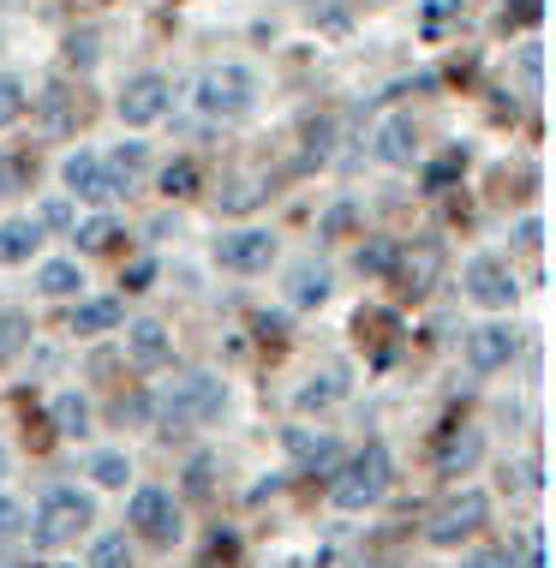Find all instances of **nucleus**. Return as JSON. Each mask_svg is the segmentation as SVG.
Returning <instances> with one entry per match:
<instances>
[{"label": "nucleus", "instance_id": "nucleus-1", "mask_svg": "<svg viewBox=\"0 0 556 568\" xmlns=\"http://www.w3.org/2000/svg\"><path fill=\"white\" fill-rule=\"evenodd\" d=\"M390 479H395L390 449H383V443H365V449L353 455L347 467H335V509H347V515L371 509V503L390 490Z\"/></svg>", "mask_w": 556, "mask_h": 568}, {"label": "nucleus", "instance_id": "nucleus-2", "mask_svg": "<svg viewBox=\"0 0 556 568\" xmlns=\"http://www.w3.org/2000/svg\"><path fill=\"white\" fill-rule=\"evenodd\" d=\"M210 419H222V377L192 372L185 383H174V395L162 402V432L180 437V432H192V425H210Z\"/></svg>", "mask_w": 556, "mask_h": 568}, {"label": "nucleus", "instance_id": "nucleus-3", "mask_svg": "<svg viewBox=\"0 0 556 568\" xmlns=\"http://www.w3.org/2000/svg\"><path fill=\"white\" fill-rule=\"evenodd\" d=\"M97 520V509H90V497L79 485H54L49 497H42V509H37V545L42 550H60V545H72L79 532Z\"/></svg>", "mask_w": 556, "mask_h": 568}, {"label": "nucleus", "instance_id": "nucleus-4", "mask_svg": "<svg viewBox=\"0 0 556 568\" xmlns=\"http://www.w3.org/2000/svg\"><path fill=\"white\" fill-rule=\"evenodd\" d=\"M252 97H257V84H252V72L245 67H210L204 79H198V114L204 120H240L245 109H252Z\"/></svg>", "mask_w": 556, "mask_h": 568}, {"label": "nucleus", "instance_id": "nucleus-5", "mask_svg": "<svg viewBox=\"0 0 556 568\" xmlns=\"http://www.w3.org/2000/svg\"><path fill=\"white\" fill-rule=\"evenodd\" d=\"M485 515H491V503H485V490H455L449 503H443L437 515H431V527H425V539L431 545H461V539H473L478 527H485Z\"/></svg>", "mask_w": 556, "mask_h": 568}, {"label": "nucleus", "instance_id": "nucleus-6", "mask_svg": "<svg viewBox=\"0 0 556 568\" xmlns=\"http://www.w3.org/2000/svg\"><path fill=\"white\" fill-rule=\"evenodd\" d=\"M127 520L144 539H156V545H168L180 532V503H174V490H162V485H138L132 490V509H127Z\"/></svg>", "mask_w": 556, "mask_h": 568}, {"label": "nucleus", "instance_id": "nucleus-7", "mask_svg": "<svg viewBox=\"0 0 556 568\" xmlns=\"http://www.w3.org/2000/svg\"><path fill=\"white\" fill-rule=\"evenodd\" d=\"M270 257H275V234H270V227H240V234H222V240H215V264L234 270V275L270 270Z\"/></svg>", "mask_w": 556, "mask_h": 568}, {"label": "nucleus", "instance_id": "nucleus-8", "mask_svg": "<svg viewBox=\"0 0 556 568\" xmlns=\"http://www.w3.org/2000/svg\"><path fill=\"white\" fill-rule=\"evenodd\" d=\"M168 97H174V90H168V79H156V72H138V79L120 90V120H127V126H156V120L168 114Z\"/></svg>", "mask_w": 556, "mask_h": 568}, {"label": "nucleus", "instance_id": "nucleus-9", "mask_svg": "<svg viewBox=\"0 0 556 568\" xmlns=\"http://www.w3.org/2000/svg\"><path fill=\"white\" fill-rule=\"evenodd\" d=\"M467 294L485 305V312H508V305H515V270L503 264V257H473L467 264Z\"/></svg>", "mask_w": 556, "mask_h": 568}, {"label": "nucleus", "instance_id": "nucleus-10", "mask_svg": "<svg viewBox=\"0 0 556 568\" xmlns=\"http://www.w3.org/2000/svg\"><path fill=\"white\" fill-rule=\"evenodd\" d=\"M520 353V329L515 324H485V329H473L467 335V359H473V372H503L508 359Z\"/></svg>", "mask_w": 556, "mask_h": 568}, {"label": "nucleus", "instance_id": "nucleus-11", "mask_svg": "<svg viewBox=\"0 0 556 568\" xmlns=\"http://www.w3.org/2000/svg\"><path fill=\"white\" fill-rule=\"evenodd\" d=\"M127 359L138 365V372H162V365L174 359V342H168V329L156 324V317H138V324L127 329Z\"/></svg>", "mask_w": 556, "mask_h": 568}, {"label": "nucleus", "instance_id": "nucleus-12", "mask_svg": "<svg viewBox=\"0 0 556 568\" xmlns=\"http://www.w3.org/2000/svg\"><path fill=\"white\" fill-rule=\"evenodd\" d=\"M287 455L317 479H335V467H342V449H335L330 432H287Z\"/></svg>", "mask_w": 556, "mask_h": 568}, {"label": "nucleus", "instance_id": "nucleus-13", "mask_svg": "<svg viewBox=\"0 0 556 568\" xmlns=\"http://www.w3.org/2000/svg\"><path fill=\"white\" fill-rule=\"evenodd\" d=\"M60 180H67L72 197H84V204H108V174H102V156H90V150H79V156H67V168H60Z\"/></svg>", "mask_w": 556, "mask_h": 568}, {"label": "nucleus", "instance_id": "nucleus-14", "mask_svg": "<svg viewBox=\"0 0 556 568\" xmlns=\"http://www.w3.org/2000/svg\"><path fill=\"white\" fill-rule=\"evenodd\" d=\"M377 156L390 168H413V162H419V132H413L407 114H390L377 126Z\"/></svg>", "mask_w": 556, "mask_h": 568}, {"label": "nucleus", "instance_id": "nucleus-15", "mask_svg": "<svg viewBox=\"0 0 556 568\" xmlns=\"http://www.w3.org/2000/svg\"><path fill=\"white\" fill-rule=\"evenodd\" d=\"M478 455H485V432H473V425H455V432L443 437V455H437L443 479H461V473H473Z\"/></svg>", "mask_w": 556, "mask_h": 568}, {"label": "nucleus", "instance_id": "nucleus-16", "mask_svg": "<svg viewBox=\"0 0 556 568\" xmlns=\"http://www.w3.org/2000/svg\"><path fill=\"white\" fill-rule=\"evenodd\" d=\"M144 162H150V150L144 144H114V156L102 162V174H108V192H132L138 180H144Z\"/></svg>", "mask_w": 556, "mask_h": 568}, {"label": "nucleus", "instance_id": "nucleus-17", "mask_svg": "<svg viewBox=\"0 0 556 568\" xmlns=\"http://www.w3.org/2000/svg\"><path fill=\"white\" fill-rule=\"evenodd\" d=\"M120 317H127L120 300H84L72 312V335H108V329H120Z\"/></svg>", "mask_w": 556, "mask_h": 568}, {"label": "nucleus", "instance_id": "nucleus-18", "mask_svg": "<svg viewBox=\"0 0 556 568\" xmlns=\"http://www.w3.org/2000/svg\"><path fill=\"white\" fill-rule=\"evenodd\" d=\"M37 240H42V222H0V264H24L30 252H37Z\"/></svg>", "mask_w": 556, "mask_h": 568}, {"label": "nucleus", "instance_id": "nucleus-19", "mask_svg": "<svg viewBox=\"0 0 556 568\" xmlns=\"http://www.w3.org/2000/svg\"><path fill=\"white\" fill-rule=\"evenodd\" d=\"M287 300L300 305V312H305V305H323V300H330V270H323V264H300L287 275Z\"/></svg>", "mask_w": 556, "mask_h": 568}, {"label": "nucleus", "instance_id": "nucleus-20", "mask_svg": "<svg viewBox=\"0 0 556 568\" xmlns=\"http://www.w3.org/2000/svg\"><path fill=\"white\" fill-rule=\"evenodd\" d=\"M342 395H347V372H335V365H330V372H317V377L300 389V413H323V407L342 402Z\"/></svg>", "mask_w": 556, "mask_h": 568}, {"label": "nucleus", "instance_id": "nucleus-21", "mask_svg": "<svg viewBox=\"0 0 556 568\" xmlns=\"http://www.w3.org/2000/svg\"><path fill=\"white\" fill-rule=\"evenodd\" d=\"M49 413H54V432H67V437H84L90 432V402L79 389H60L54 402H49Z\"/></svg>", "mask_w": 556, "mask_h": 568}, {"label": "nucleus", "instance_id": "nucleus-22", "mask_svg": "<svg viewBox=\"0 0 556 568\" xmlns=\"http://www.w3.org/2000/svg\"><path fill=\"white\" fill-rule=\"evenodd\" d=\"M37 287H42V294H54V300H67V294H79V287H84V270L72 264V257H54V264H42Z\"/></svg>", "mask_w": 556, "mask_h": 568}, {"label": "nucleus", "instance_id": "nucleus-23", "mask_svg": "<svg viewBox=\"0 0 556 568\" xmlns=\"http://www.w3.org/2000/svg\"><path fill=\"white\" fill-rule=\"evenodd\" d=\"M90 479H97V485H108V490H120V485L132 479V460L120 455V449H102L97 460H90Z\"/></svg>", "mask_w": 556, "mask_h": 568}, {"label": "nucleus", "instance_id": "nucleus-24", "mask_svg": "<svg viewBox=\"0 0 556 568\" xmlns=\"http://www.w3.org/2000/svg\"><path fill=\"white\" fill-rule=\"evenodd\" d=\"M90 568H132V539H127V532H108V539H97Z\"/></svg>", "mask_w": 556, "mask_h": 568}, {"label": "nucleus", "instance_id": "nucleus-25", "mask_svg": "<svg viewBox=\"0 0 556 568\" xmlns=\"http://www.w3.org/2000/svg\"><path fill=\"white\" fill-rule=\"evenodd\" d=\"M395 264H401V245H395V240H371V245H360V270L390 275Z\"/></svg>", "mask_w": 556, "mask_h": 568}, {"label": "nucleus", "instance_id": "nucleus-26", "mask_svg": "<svg viewBox=\"0 0 556 568\" xmlns=\"http://www.w3.org/2000/svg\"><path fill=\"white\" fill-rule=\"evenodd\" d=\"M24 335H30V317L24 312H0V359H12V353L24 347Z\"/></svg>", "mask_w": 556, "mask_h": 568}, {"label": "nucleus", "instance_id": "nucleus-27", "mask_svg": "<svg viewBox=\"0 0 556 568\" xmlns=\"http://www.w3.org/2000/svg\"><path fill=\"white\" fill-rule=\"evenodd\" d=\"M162 192H168V197H192V192H198V168H192V162H168V168H162Z\"/></svg>", "mask_w": 556, "mask_h": 568}, {"label": "nucleus", "instance_id": "nucleus-28", "mask_svg": "<svg viewBox=\"0 0 556 568\" xmlns=\"http://www.w3.org/2000/svg\"><path fill=\"white\" fill-rule=\"evenodd\" d=\"M401 264H407L413 294H425V287H431V275H437V245H419V257H401Z\"/></svg>", "mask_w": 556, "mask_h": 568}, {"label": "nucleus", "instance_id": "nucleus-29", "mask_svg": "<svg viewBox=\"0 0 556 568\" xmlns=\"http://www.w3.org/2000/svg\"><path fill=\"white\" fill-rule=\"evenodd\" d=\"M72 240H79L84 252H102V245H114V240H120V227L108 222V216H90V222H84V227H79V234H72Z\"/></svg>", "mask_w": 556, "mask_h": 568}, {"label": "nucleus", "instance_id": "nucleus-30", "mask_svg": "<svg viewBox=\"0 0 556 568\" xmlns=\"http://www.w3.org/2000/svg\"><path fill=\"white\" fill-rule=\"evenodd\" d=\"M97 30H72V37H67V60H72V67H79V72H90V67H97Z\"/></svg>", "mask_w": 556, "mask_h": 568}, {"label": "nucleus", "instance_id": "nucleus-31", "mask_svg": "<svg viewBox=\"0 0 556 568\" xmlns=\"http://www.w3.org/2000/svg\"><path fill=\"white\" fill-rule=\"evenodd\" d=\"M24 102H30V97H24V84H19V79H0V132H7L12 120L24 114Z\"/></svg>", "mask_w": 556, "mask_h": 568}, {"label": "nucleus", "instance_id": "nucleus-32", "mask_svg": "<svg viewBox=\"0 0 556 568\" xmlns=\"http://www.w3.org/2000/svg\"><path fill=\"white\" fill-rule=\"evenodd\" d=\"M305 138H312V150H305V162H330V144H335V120H317V126L305 132Z\"/></svg>", "mask_w": 556, "mask_h": 568}, {"label": "nucleus", "instance_id": "nucleus-33", "mask_svg": "<svg viewBox=\"0 0 556 568\" xmlns=\"http://www.w3.org/2000/svg\"><path fill=\"white\" fill-rule=\"evenodd\" d=\"M210 473H215V460L198 455L192 467H185V490H192V497H204V490H210Z\"/></svg>", "mask_w": 556, "mask_h": 568}, {"label": "nucleus", "instance_id": "nucleus-34", "mask_svg": "<svg viewBox=\"0 0 556 568\" xmlns=\"http://www.w3.org/2000/svg\"><path fill=\"white\" fill-rule=\"evenodd\" d=\"M24 527V503H12V497H0V539H12V532Z\"/></svg>", "mask_w": 556, "mask_h": 568}, {"label": "nucleus", "instance_id": "nucleus-35", "mask_svg": "<svg viewBox=\"0 0 556 568\" xmlns=\"http://www.w3.org/2000/svg\"><path fill=\"white\" fill-rule=\"evenodd\" d=\"M461 568H515V557H508V550H473Z\"/></svg>", "mask_w": 556, "mask_h": 568}, {"label": "nucleus", "instance_id": "nucleus-36", "mask_svg": "<svg viewBox=\"0 0 556 568\" xmlns=\"http://www.w3.org/2000/svg\"><path fill=\"white\" fill-rule=\"evenodd\" d=\"M455 174H461V156H449V162H437V168H431V174H425V186H431V192H443Z\"/></svg>", "mask_w": 556, "mask_h": 568}, {"label": "nucleus", "instance_id": "nucleus-37", "mask_svg": "<svg viewBox=\"0 0 556 568\" xmlns=\"http://www.w3.org/2000/svg\"><path fill=\"white\" fill-rule=\"evenodd\" d=\"M37 222H42V227H67V222H72V204H67V197H54V204H42Z\"/></svg>", "mask_w": 556, "mask_h": 568}, {"label": "nucleus", "instance_id": "nucleus-38", "mask_svg": "<svg viewBox=\"0 0 556 568\" xmlns=\"http://www.w3.org/2000/svg\"><path fill=\"white\" fill-rule=\"evenodd\" d=\"M42 114H49V126H67V90H49V97H42Z\"/></svg>", "mask_w": 556, "mask_h": 568}, {"label": "nucleus", "instance_id": "nucleus-39", "mask_svg": "<svg viewBox=\"0 0 556 568\" xmlns=\"http://www.w3.org/2000/svg\"><path fill=\"white\" fill-rule=\"evenodd\" d=\"M150 275H156V264H150V257H144V264H132V270H127V294H138V287L150 282Z\"/></svg>", "mask_w": 556, "mask_h": 568}, {"label": "nucleus", "instance_id": "nucleus-40", "mask_svg": "<svg viewBox=\"0 0 556 568\" xmlns=\"http://www.w3.org/2000/svg\"><path fill=\"white\" fill-rule=\"evenodd\" d=\"M538 234H545V227H538V216H527V222H520V227H515V240H520V245H527V252H538Z\"/></svg>", "mask_w": 556, "mask_h": 568}, {"label": "nucleus", "instance_id": "nucleus-41", "mask_svg": "<svg viewBox=\"0 0 556 568\" xmlns=\"http://www.w3.org/2000/svg\"><path fill=\"white\" fill-rule=\"evenodd\" d=\"M0 479H7V449H0Z\"/></svg>", "mask_w": 556, "mask_h": 568}]
</instances>
